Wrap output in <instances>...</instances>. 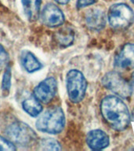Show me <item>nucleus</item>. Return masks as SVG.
I'll return each instance as SVG.
<instances>
[{"mask_svg": "<svg viewBox=\"0 0 134 151\" xmlns=\"http://www.w3.org/2000/svg\"><path fill=\"white\" fill-rule=\"evenodd\" d=\"M101 112L103 120L115 131L125 130L131 120V114L126 104L118 96L109 95L103 99Z\"/></svg>", "mask_w": 134, "mask_h": 151, "instance_id": "nucleus-1", "label": "nucleus"}, {"mask_svg": "<svg viewBox=\"0 0 134 151\" xmlns=\"http://www.w3.org/2000/svg\"><path fill=\"white\" fill-rule=\"evenodd\" d=\"M3 133L5 138L15 146L27 147L32 146L38 141L37 134L34 130L21 120H14L7 124Z\"/></svg>", "mask_w": 134, "mask_h": 151, "instance_id": "nucleus-2", "label": "nucleus"}, {"mask_svg": "<svg viewBox=\"0 0 134 151\" xmlns=\"http://www.w3.org/2000/svg\"><path fill=\"white\" fill-rule=\"evenodd\" d=\"M38 131L56 134L63 131L65 125V116L61 107L55 106L47 109L38 118L35 123Z\"/></svg>", "mask_w": 134, "mask_h": 151, "instance_id": "nucleus-3", "label": "nucleus"}, {"mask_svg": "<svg viewBox=\"0 0 134 151\" xmlns=\"http://www.w3.org/2000/svg\"><path fill=\"white\" fill-rule=\"evenodd\" d=\"M108 22L115 30H124L134 22V12L125 3L113 4L108 9Z\"/></svg>", "mask_w": 134, "mask_h": 151, "instance_id": "nucleus-4", "label": "nucleus"}, {"mask_svg": "<svg viewBox=\"0 0 134 151\" xmlns=\"http://www.w3.org/2000/svg\"><path fill=\"white\" fill-rule=\"evenodd\" d=\"M66 86L69 99L73 103H78L84 99L87 88L86 78L80 71L71 69L67 74Z\"/></svg>", "mask_w": 134, "mask_h": 151, "instance_id": "nucleus-5", "label": "nucleus"}, {"mask_svg": "<svg viewBox=\"0 0 134 151\" xmlns=\"http://www.w3.org/2000/svg\"><path fill=\"white\" fill-rule=\"evenodd\" d=\"M101 82L105 88L120 98L128 99L131 96L132 91L129 83L117 72L110 71L107 73L102 78Z\"/></svg>", "mask_w": 134, "mask_h": 151, "instance_id": "nucleus-6", "label": "nucleus"}, {"mask_svg": "<svg viewBox=\"0 0 134 151\" xmlns=\"http://www.w3.org/2000/svg\"><path fill=\"white\" fill-rule=\"evenodd\" d=\"M57 91V82L54 77H48L35 87L33 96L41 103L48 104L53 100Z\"/></svg>", "mask_w": 134, "mask_h": 151, "instance_id": "nucleus-7", "label": "nucleus"}, {"mask_svg": "<svg viewBox=\"0 0 134 151\" xmlns=\"http://www.w3.org/2000/svg\"><path fill=\"white\" fill-rule=\"evenodd\" d=\"M40 17L42 23L50 28L61 26L64 22V15L62 10L53 3H48L45 6Z\"/></svg>", "mask_w": 134, "mask_h": 151, "instance_id": "nucleus-8", "label": "nucleus"}, {"mask_svg": "<svg viewBox=\"0 0 134 151\" xmlns=\"http://www.w3.org/2000/svg\"><path fill=\"white\" fill-rule=\"evenodd\" d=\"M114 65L121 70L134 68V43H127L121 48L115 55Z\"/></svg>", "mask_w": 134, "mask_h": 151, "instance_id": "nucleus-9", "label": "nucleus"}, {"mask_svg": "<svg viewBox=\"0 0 134 151\" xmlns=\"http://www.w3.org/2000/svg\"><path fill=\"white\" fill-rule=\"evenodd\" d=\"M86 143L93 150H101L107 148L110 143L109 136L100 129L92 130L86 135Z\"/></svg>", "mask_w": 134, "mask_h": 151, "instance_id": "nucleus-10", "label": "nucleus"}, {"mask_svg": "<svg viewBox=\"0 0 134 151\" xmlns=\"http://www.w3.org/2000/svg\"><path fill=\"white\" fill-rule=\"evenodd\" d=\"M85 22L90 30L101 31L105 26V14L100 9H90L86 12Z\"/></svg>", "mask_w": 134, "mask_h": 151, "instance_id": "nucleus-11", "label": "nucleus"}, {"mask_svg": "<svg viewBox=\"0 0 134 151\" xmlns=\"http://www.w3.org/2000/svg\"><path fill=\"white\" fill-rule=\"evenodd\" d=\"M24 11L30 21H36L39 16L42 0H21Z\"/></svg>", "mask_w": 134, "mask_h": 151, "instance_id": "nucleus-12", "label": "nucleus"}, {"mask_svg": "<svg viewBox=\"0 0 134 151\" xmlns=\"http://www.w3.org/2000/svg\"><path fill=\"white\" fill-rule=\"evenodd\" d=\"M21 62L24 68L28 73H35L41 69L42 64L35 56V54L30 51H24L21 56Z\"/></svg>", "mask_w": 134, "mask_h": 151, "instance_id": "nucleus-13", "label": "nucleus"}, {"mask_svg": "<svg viewBox=\"0 0 134 151\" xmlns=\"http://www.w3.org/2000/svg\"><path fill=\"white\" fill-rule=\"evenodd\" d=\"M22 106H23L24 110L25 111L28 115L33 117L39 115L42 111V104L34 96L25 99L22 103Z\"/></svg>", "mask_w": 134, "mask_h": 151, "instance_id": "nucleus-14", "label": "nucleus"}, {"mask_svg": "<svg viewBox=\"0 0 134 151\" xmlns=\"http://www.w3.org/2000/svg\"><path fill=\"white\" fill-rule=\"evenodd\" d=\"M40 146V150H61V144L58 141L53 138H45L41 139L38 142Z\"/></svg>", "mask_w": 134, "mask_h": 151, "instance_id": "nucleus-15", "label": "nucleus"}, {"mask_svg": "<svg viewBox=\"0 0 134 151\" xmlns=\"http://www.w3.org/2000/svg\"><path fill=\"white\" fill-rule=\"evenodd\" d=\"M72 33H71L69 31L61 30L56 33V40L59 44L61 46H68L73 42Z\"/></svg>", "mask_w": 134, "mask_h": 151, "instance_id": "nucleus-16", "label": "nucleus"}, {"mask_svg": "<svg viewBox=\"0 0 134 151\" xmlns=\"http://www.w3.org/2000/svg\"><path fill=\"white\" fill-rule=\"evenodd\" d=\"M11 80H12V73L10 67H7L6 68L2 80V94L6 95H8L11 87Z\"/></svg>", "mask_w": 134, "mask_h": 151, "instance_id": "nucleus-17", "label": "nucleus"}, {"mask_svg": "<svg viewBox=\"0 0 134 151\" xmlns=\"http://www.w3.org/2000/svg\"><path fill=\"white\" fill-rule=\"evenodd\" d=\"M16 146L6 138L0 135V151H14L16 150Z\"/></svg>", "mask_w": 134, "mask_h": 151, "instance_id": "nucleus-18", "label": "nucleus"}, {"mask_svg": "<svg viewBox=\"0 0 134 151\" xmlns=\"http://www.w3.org/2000/svg\"><path fill=\"white\" fill-rule=\"evenodd\" d=\"M9 59V55L5 48L0 44V68L4 66Z\"/></svg>", "mask_w": 134, "mask_h": 151, "instance_id": "nucleus-19", "label": "nucleus"}, {"mask_svg": "<svg viewBox=\"0 0 134 151\" xmlns=\"http://www.w3.org/2000/svg\"><path fill=\"white\" fill-rule=\"evenodd\" d=\"M96 1V0H78L76 6L78 9H81V8H84L86 6L94 4Z\"/></svg>", "mask_w": 134, "mask_h": 151, "instance_id": "nucleus-20", "label": "nucleus"}, {"mask_svg": "<svg viewBox=\"0 0 134 151\" xmlns=\"http://www.w3.org/2000/svg\"><path fill=\"white\" fill-rule=\"evenodd\" d=\"M129 84H130V87H131L132 94H133L134 95V72H133V73L132 74L131 80H130V83H129Z\"/></svg>", "mask_w": 134, "mask_h": 151, "instance_id": "nucleus-21", "label": "nucleus"}, {"mask_svg": "<svg viewBox=\"0 0 134 151\" xmlns=\"http://www.w3.org/2000/svg\"><path fill=\"white\" fill-rule=\"evenodd\" d=\"M57 3L61 5H65L67 3H68V2L70 1V0H55Z\"/></svg>", "mask_w": 134, "mask_h": 151, "instance_id": "nucleus-22", "label": "nucleus"}, {"mask_svg": "<svg viewBox=\"0 0 134 151\" xmlns=\"http://www.w3.org/2000/svg\"><path fill=\"white\" fill-rule=\"evenodd\" d=\"M131 120H132V122H133V127H134V109L133 110V112H132Z\"/></svg>", "mask_w": 134, "mask_h": 151, "instance_id": "nucleus-23", "label": "nucleus"}, {"mask_svg": "<svg viewBox=\"0 0 134 151\" xmlns=\"http://www.w3.org/2000/svg\"><path fill=\"white\" fill-rule=\"evenodd\" d=\"M130 1H131V2H133V4H134V0H130Z\"/></svg>", "mask_w": 134, "mask_h": 151, "instance_id": "nucleus-24", "label": "nucleus"}]
</instances>
